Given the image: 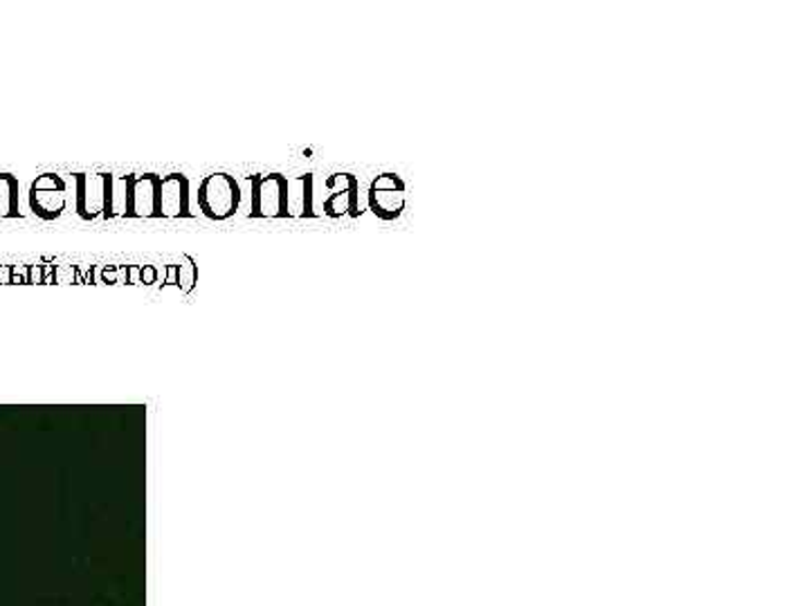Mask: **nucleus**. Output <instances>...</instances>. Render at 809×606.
Returning <instances> with one entry per match:
<instances>
[{
  "mask_svg": "<svg viewBox=\"0 0 809 606\" xmlns=\"http://www.w3.org/2000/svg\"><path fill=\"white\" fill-rule=\"evenodd\" d=\"M10 283H27V268H12L10 270Z\"/></svg>",
  "mask_w": 809,
  "mask_h": 606,
  "instance_id": "14",
  "label": "nucleus"
},
{
  "mask_svg": "<svg viewBox=\"0 0 809 606\" xmlns=\"http://www.w3.org/2000/svg\"><path fill=\"white\" fill-rule=\"evenodd\" d=\"M112 174L97 171V174H72V191H74V212L82 221L93 223L97 218L112 221Z\"/></svg>",
  "mask_w": 809,
  "mask_h": 606,
  "instance_id": "1",
  "label": "nucleus"
},
{
  "mask_svg": "<svg viewBox=\"0 0 809 606\" xmlns=\"http://www.w3.org/2000/svg\"><path fill=\"white\" fill-rule=\"evenodd\" d=\"M21 185L14 174H0V218H23Z\"/></svg>",
  "mask_w": 809,
  "mask_h": 606,
  "instance_id": "9",
  "label": "nucleus"
},
{
  "mask_svg": "<svg viewBox=\"0 0 809 606\" xmlns=\"http://www.w3.org/2000/svg\"><path fill=\"white\" fill-rule=\"evenodd\" d=\"M127 210V187L124 178L115 176L112 180V218H122Z\"/></svg>",
  "mask_w": 809,
  "mask_h": 606,
  "instance_id": "12",
  "label": "nucleus"
},
{
  "mask_svg": "<svg viewBox=\"0 0 809 606\" xmlns=\"http://www.w3.org/2000/svg\"><path fill=\"white\" fill-rule=\"evenodd\" d=\"M127 210L122 218H160V174H127Z\"/></svg>",
  "mask_w": 809,
  "mask_h": 606,
  "instance_id": "4",
  "label": "nucleus"
},
{
  "mask_svg": "<svg viewBox=\"0 0 809 606\" xmlns=\"http://www.w3.org/2000/svg\"><path fill=\"white\" fill-rule=\"evenodd\" d=\"M367 200L380 221H396L405 212V182L396 174H382L371 182Z\"/></svg>",
  "mask_w": 809,
  "mask_h": 606,
  "instance_id": "6",
  "label": "nucleus"
},
{
  "mask_svg": "<svg viewBox=\"0 0 809 606\" xmlns=\"http://www.w3.org/2000/svg\"><path fill=\"white\" fill-rule=\"evenodd\" d=\"M180 265V293L182 295H191L197 290V283H199V263L191 259V257H182V263Z\"/></svg>",
  "mask_w": 809,
  "mask_h": 606,
  "instance_id": "10",
  "label": "nucleus"
},
{
  "mask_svg": "<svg viewBox=\"0 0 809 606\" xmlns=\"http://www.w3.org/2000/svg\"><path fill=\"white\" fill-rule=\"evenodd\" d=\"M297 182L304 187L301 191V205H299V214L301 218H316V210H313V176L311 174H304V176H297Z\"/></svg>",
  "mask_w": 809,
  "mask_h": 606,
  "instance_id": "11",
  "label": "nucleus"
},
{
  "mask_svg": "<svg viewBox=\"0 0 809 606\" xmlns=\"http://www.w3.org/2000/svg\"><path fill=\"white\" fill-rule=\"evenodd\" d=\"M44 278H46L44 265H29L27 268V283H34V286H38V283H44Z\"/></svg>",
  "mask_w": 809,
  "mask_h": 606,
  "instance_id": "13",
  "label": "nucleus"
},
{
  "mask_svg": "<svg viewBox=\"0 0 809 606\" xmlns=\"http://www.w3.org/2000/svg\"><path fill=\"white\" fill-rule=\"evenodd\" d=\"M197 202L205 218L221 223L237 216L243 202V191L233 174L214 171L201 180Z\"/></svg>",
  "mask_w": 809,
  "mask_h": 606,
  "instance_id": "2",
  "label": "nucleus"
},
{
  "mask_svg": "<svg viewBox=\"0 0 809 606\" xmlns=\"http://www.w3.org/2000/svg\"><path fill=\"white\" fill-rule=\"evenodd\" d=\"M248 218H290V180L284 174H252Z\"/></svg>",
  "mask_w": 809,
  "mask_h": 606,
  "instance_id": "3",
  "label": "nucleus"
},
{
  "mask_svg": "<svg viewBox=\"0 0 809 606\" xmlns=\"http://www.w3.org/2000/svg\"><path fill=\"white\" fill-rule=\"evenodd\" d=\"M29 210L41 221H57L68 210V182L57 174H41L29 185Z\"/></svg>",
  "mask_w": 809,
  "mask_h": 606,
  "instance_id": "5",
  "label": "nucleus"
},
{
  "mask_svg": "<svg viewBox=\"0 0 809 606\" xmlns=\"http://www.w3.org/2000/svg\"><path fill=\"white\" fill-rule=\"evenodd\" d=\"M191 182L185 174H167L160 182V218H191Z\"/></svg>",
  "mask_w": 809,
  "mask_h": 606,
  "instance_id": "8",
  "label": "nucleus"
},
{
  "mask_svg": "<svg viewBox=\"0 0 809 606\" xmlns=\"http://www.w3.org/2000/svg\"><path fill=\"white\" fill-rule=\"evenodd\" d=\"M326 187L331 189V195L324 200V214L329 218H342L352 216L358 218L360 212V185L354 174H335L329 178Z\"/></svg>",
  "mask_w": 809,
  "mask_h": 606,
  "instance_id": "7",
  "label": "nucleus"
}]
</instances>
